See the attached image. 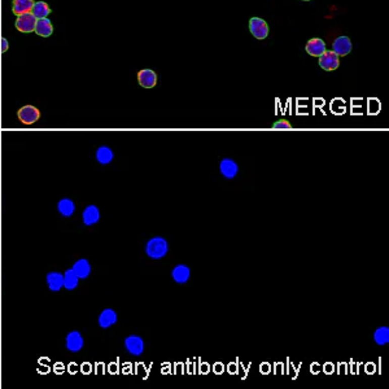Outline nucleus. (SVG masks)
<instances>
[{"label": "nucleus", "instance_id": "1", "mask_svg": "<svg viewBox=\"0 0 389 389\" xmlns=\"http://www.w3.org/2000/svg\"><path fill=\"white\" fill-rule=\"evenodd\" d=\"M169 251L168 241L161 236H155L145 244V255L152 260H160L165 257Z\"/></svg>", "mask_w": 389, "mask_h": 389}, {"label": "nucleus", "instance_id": "2", "mask_svg": "<svg viewBox=\"0 0 389 389\" xmlns=\"http://www.w3.org/2000/svg\"><path fill=\"white\" fill-rule=\"evenodd\" d=\"M36 18L34 17L33 13H24L21 16H17V20L15 22V26L20 33L29 34L35 30Z\"/></svg>", "mask_w": 389, "mask_h": 389}, {"label": "nucleus", "instance_id": "3", "mask_svg": "<svg viewBox=\"0 0 389 389\" xmlns=\"http://www.w3.org/2000/svg\"><path fill=\"white\" fill-rule=\"evenodd\" d=\"M17 118L24 125H33L40 118V112L33 105H25L21 109H18Z\"/></svg>", "mask_w": 389, "mask_h": 389}, {"label": "nucleus", "instance_id": "4", "mask_svg": "<svg viewBox=\"0 0 389 389\" xmlns=\"http://www.w3.org/2000/svg\"><path fill=\"white\" fill-rule=\"evenodd\" d=\"M123 345H125V349L127 350V353H130L131 356L139 357L144 352V342L140 336H127L125 338V342H123Z\"/></svg>", "mask_w": 389, "mask_h": 389}, {"label": "nucleus", "instance_id": "5", "mask_svg": "<svg viewBox=\"0 0 389 389\" xmlns=\"http://www.w3.org/2000/svg\"><path fill=\"white\" fill-rule=\"evenodd\" d=\"M84 340L79 331H70L65 337V348L72 353H78L83 349Z\"/></svg>", "mask_w": 389, "mask_h": 389}, {"label": "nucleus", "instance_id": "6", "mask_svg": "<svg viewBox=\"0 0 389 389\" xmlns=\"http://www.w3.org/2000/svg\"><path fill=\"white\" fill-rule=\"evenodd\" d=\"M249 30L253 34V36L257 39H265L269 35V27H267V24L262 18H252L251 21H249Z\"/></svg>", "mask_w": 389, "mask_h": 389}, {"label": "nucleus", "instance_id": "7", "mask_svg": "<svg viewBox=\"0 0 389 389\" xmlns=\"http://www.w3.org/2000/svg\"><path fill=\"white\" fill-rule=\"evenodd\" d=\"M338 56L333 51H324L319 56V66L327 72H332L338 68Z\"/></svg>", "mask_w": 389, "mask_h": 389}, {"label": "nucleus", "instance_id": "8", "mask_svg": "<svg viewBox=\"0 0 389 389\" xmlns=\"http://www.w3.org/2000/svg\"><path fill=\"white\" fill-rule=\"evenodd\" d=\"M219 171L226 179H232L236 177V174L239 173V166L233 160L231 159H223L219 164Z\"/></svg>", "mask_w": 389, "mask_h": 389}, {"label": "nucleus", "instance_id": "9", "mask_svg": "<svg viewBox=\"0 0 389 389\" xmlns=\"http://www.w3.org/2000/svg\"><path fill=\"white\" fill-rule=\"evenodd\" d=\"M100 221V210L96 205H88L82 213V222L84 226L96 225Z\"/></svg>", "mask_w": 389, "mask_h": 389}, {"label": "nucleus", "instance_id": "10", "mask_svg": "<svg viewBox=\"0 0 389 389\" xmlns=\"http://www.w3.org/2000/svg\"><path fill=\"white\" fill-rule=\"evenodd\" d=\"M48 289L51 292H59L64 287V274L59 271H51L45 275Z\"/></svg>", "mask_w": 389, "mask_h": 389}, {"label": "nucleus", "instance_id": "11", "mask_svg": "<svg viewBox=\"0 0 389 389\" xmlns=\"http://www.w3.org/2000/svg\"><path fill=\"white\" fill-rule=\"evenodd\" d=\"M117 320H118V317H117V313L113 310V309H104L99 314V318H98V323L102 328H109L113 324L117 323Z\"/></svg>", "mask_w": 389, "mask_h": 389}, {"label": "nucleus", "instance_id": "12", "mask_svg": "<svg viewBox=\"0 0 389 389\" xmlns=\"http://www.w3.org/2000/svg\"><path fill=\"white\" fill-rule=\"evenodd\" d=\"M332 51L337 56H347L352 51V42L348 36H338L332 44Z\"/></svg>", "mask_w": 389, "mask_h": 389}, {"label": "nucleus", "instance_id": "13", "mask_svg": "<svg viewBox=\"0 0 389 389\" xmlns=\"http://www.w3.org/2000/svg\"><path fill=\"white\" fill-rule=\"evenodd\" d=\"M138 82L144 88H152L157 83V75L153 70L143 69L138 73Z\"/></svg>", "mask_w": 389, "mask_h": 389}, {"label": "nucleus", "instance_id": "14", "mask_svg": "<svg viewBox=\"0 0 389 389\" xmlns=\"http://www.w3.org/2000/svg\"><path fill=\"white\" fill-rule=\"evenodd\" d=\"M73 271L75 272V275L81 279H87L91 274V265L86 258H79L73 264Z\"/></svg>", "mask_w": 389, "mask_h": 389}, {"label": "nucleus", "instance_id": "15", "mask_svg": "<svg viewBox=\"0 0 389 389\" xmlns=\"http://www.w3.org/2000/svg\"><path fill=\"white\" fill-rule=\"evenodd\" d=\"M171 276H173V280L175 283H179V284H184L187 283L191 276V270L186 265H178L173 269L171 271Z\"/></svg>", "mask_w": 389, "mask_h": 389}, {"label": "nucleus", "instance_id": "16", "mask_svg": "<svg viewBox=\"0 0 389 389\" xmlns=\"http://www.w3.org/2000/svg\"><path fill=\"white\" fill-rule=\"evenodd\" d=\"M57 212L60 213L63 217H65V218L72 217L75 212L74 201L69 198H64L59 200V203H57Z\"/></svg>", "mask_w": 389, "mask_h": 389}, {"label": "nucleus", "instance_id": "17", "mask_svg": "<svg viewBox=\"0 0 389 389\" xmlns=\"http://www.w3.org/2000/svg\"><path fill=\"white\" fill-rule=\"evenodd\" d=\"M34 31H35L39 36L48 38V36H51L52 33H54V26H52V22L50 21L47 17L39 18V20H36L35 30Z\"/></svg>", "mask_w": 389, "mask_h": 389}, {"label": "nucleus", "instance_id": "18", "mask_svg": "<svg viewBox=\"0 0 389 389\" xmlns=\"http://www.w3.org/2000/svg\"><path fill=\"white\" fill-rule=\"evenodd\" d=\"M324 51H326V43L319 38L310 39L306 44V52L311 56L319 57L320 55H323Z\"/></svg>", "mask_w": 389, "mask_h": 389}, {"label": "nucleus", "instance_id": "19", "mask_svg": "<svg viewBox=\"0 0 389 389\" xmlns=\"http://www.w3.org/2000/svg\"><path fill=\"white\" fill-rule=\"evenodd\" d=\"M95 159L96 161L102 165H108L113 161L114 153L108 145H100L95 152Z\"/></svg>", "mask_w": 389, "mask_h": 389}, {"label": "nucleus", "instance_id": "20", "mask_svg": "<svg viewBox=\"0 0 389 389\" xmlns=\"http://www.w3.org/2000/svg\"><path fill=\"white\" fill-rule=\"evenodd\" d=\"M34 0H13L12 11L16 16H21L24 13H30L34 6Z\"/></svg>", "mask_w": 389, "mask_h": 389}, {"label": "nucleus", "instance_id": "21", "mask_svg": "<svg viewBox=\"0 0 389 389\" xmlns=\"http://www.w3.org/2000/svg\"><path fill=\"white\" fill-rule=\"evenodd\" d=\"M31 13L36 20H39V18H45L47 16L51 15L52 9L50 8V6L45 2H35L33 9H31Z\"/></svg>", "mask_w": 389, "mask_h": 389}, {"label": "nucleus", "instance_id": "22", "mask_svg": "<svg viewBox=\"0 0 389 389\" xmlns=\"http://www.w3.org/2000/svg\"><path fill=\"white\" fill-rule=\"evenodd\" d=\"M79 283V278L75 275V272L73 269H68L64 272V288L68 290H73L78 287Z\"/></svg>", "mask_w": 389, "mask_h": 389}, {"label": "nucleus", "instance_id": "23", "mask_svg": "<svg viewBox=\"0 0 389 389\" xmlns=\"http://www.w3.org/2000/svg\"><path fill=\"white\" fill-rule=\"evenodd\" d=\"M374 340L377 345H386L389 343V328L388 327H379L375 329Z\"/></svg>", "mask_w": 389, "mask_h": 389}, {"label": "nucleus", "instance_id": "24", "mask_svg": "<svg viewBox=\"0 0 389 389\" xmlns=\"http://www.w3.org/2000/svg\"><path fill=\"white\" fill-rule=\"evenodd\" d=\"M274 129L275 130H290L292 129V126L289 125V122L285 120H281V121H278V122H275V125L272 126Z\"/></svg>", "mask_w": 389, "mask_h": 389}, {"label": "nucleus", "instance_id": "25", "mask_svg": "<svg viewBox=\"0 0 389 389\" xmlns=\"http://www.w3.org/2000/svg\"><path fill=\"white\" fill-rule=\"evenodd\" d=\"M322 370H323V371L326 372V374H332L333 370H335V366H333L332 363L327 362L326 365H324L323 367H322Z\"/></svg>", "mask_w": 389, "mask_h": 389}, {"label": "nucleus", "instance_id": "26", "mask_svg": "<svg viewBox=\"0 0 389 389\" xmlns=\"http://www.w3.org/2000/svg\"><path fill=\"white\" fill-rule=\"evenodd\" d=\"M270 370H271V366H270V363L265 362L260 366V371L262 372V374H269Z\"/></svg>", "mask_w": 389, "mask_h": 389}, {"label": "nucleus", "instance_id": "27", "mask_svg": "<svg viewBox=\"0 0 389 389\" xmlns=\"http://www.w3.org/2000/svg\"><path fill=\"white\" fill-rule=\"evenodd\" d=\"M213 370H214V372H216V374H222V372H223V370H225V366L222 365L221 362H218V363H216V365H214Z\"/></svg>", "mask_w": 389, "mask_h": 389}, {"label": "nucleus", "instance_id": "28", "mask_svg": "<svg viewBox=\"0 0 389 389\" xmlns=\"http://www.w3.org/2000/svg\"><path fill=\"white\" fill-rule=\"evenodd\" d=\"M8 47V40H7L6 38H2V48H0V52H2V54H6Z\"/></svg>", "mask_w": 389, "mask_h": 389}, {"label": "nucleus", "instance_id": "29", "mask_svg": "<svg viewBox=\"0 0 389 389\" xmlns=\"http://www.w3.org/2000/svg\"><path fill=\"white\" fill-rule=\"evenodd\" d=\"M209 370H210V367H209V365H208V363H201L200 368H199V371H200L201 374H208V372H209Z\"/></svg>", "mask_w": 389, "mask_h": 389}, {"label": "nucleus", "instance_id": "30", "mask_svg": "<svg viewBox=\"0 0 389 389\" xmlns=\"http://www.w3.org/2000/svg\"><path fill=\"white\" fill-rule=\"evenodd\" d=\"M227 370H228V372H230V374H236L237 370H239V367H237L236 363H230V365H228V367H227Z\"/></svg>", "mask_w": 389, "mask_h": 389}, {"label": "nucleus", "instance_id": "31", "mask_svg": "<svg viewBox=\"0 0 389 389\" xmlns=\"http://www.w3.org/2000/svg\"><path fill=\"white\" fill-rule=\"evenodd\" d=\"M310 370H311V372H313V374H318L319 371H322V366L318 365V363H313V365H311V367H310Z\"/></svg>", "mask_w": 389, "mask_h": 389}, {"label": "nucleus", "instance_id": "32", "mask_svg": "<svg viewBox=\"0 0 389 389\" xmlns=\"http://www.w3.org/2000/svg\"><path fill=\"white\" fill-rule=\"evenodd\" d=\"M365 370H366V372H367V374H374V372H375V365H374V363H371V362L367 363V365H366V367H365Z\"/></svg>", "mask_w": 389, "mask_h": 389}, {"label": "nucleus", "instance_id": "33", "mask_svg": "<svg viewBox=\"0 0 389 389\" xmlns=\"http://www.w3.org/2000/svg\"><path fill=\"white\" fill-rule=\"evenodd\" d=\"M82 371H83V372H90L91 371V365L86 363V365L82 366Z\"/></svg>", "mask_w": 389, "mask_h": 389}, {"label": "nucleus", "instance_id": "34", "mask_svg": "<svg viewBox=\"0 0 389 389\" xmlns=\"http://www.w3.org/2000/svg\"><path fill=\"white\" fill-rule=\"evenodd\" d=\"M304 2H309V0H304Z\"/></svg>", "mask_w": 389, "mask_h": 389}]
</instances>
